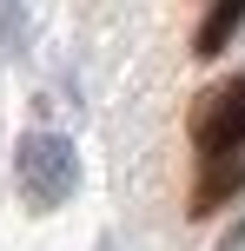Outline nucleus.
Instances as JSON below:
<instances>
[{"mask_svg":"<svg viewBox=\"0 0 245 251\" xmlns=\"http://www.w3.org/2000/svg\"><path fill=\"white\" fill-rule=\"evenodd\" d=\"M13 185H20V205L27 212H60L66 199L80 192V152L66 132H47V126H33V132H20V146H13Z\"/></svg>","mask_w":245,"mask_h":251,"instance_id":"obj_1","label":"nucleus"},{"mask_svg":"<svg viewBox=\"0 0 245 251\" xmlns=\"http://www.w3.org/2000/svg\"><path fill=\"white\" fill-rule=\"evenodd\" d=\"M192 146H199V165L245 152V73L219 79V86L199 100V113H192Z\"/></svg>","mask_w":245,"mask_h":251,"instance_id":"obj_2","label":"nucleus"},{"mask_svg":"<svg viewBox=\"0 0 245 251\" xmlns=\"http://www.w3.org/2000/svg\"><path fill=\"white\" fill-rule=\"evenodd\" d=\"M239 192H245V152L199 165V185H192V218H212L219 205H232Z\"/></svg>","mask_w":245,"mask_h":251,"instance_id":"obj_3","label":"nucleus"},{"mask_svg":"<svg viewBox=\"0 0 245 251\" xmlns=\"http://www.w3.org/2000/svg\"><path fill=\"white\" fill-rule=\"evenodd\" d=\"M239 26H245V0H212L206 20H199V33H192V53H199V60H219V53L232 47Z\"/></svg>","mask_w":245,"mask_h":251,"instance_id":"obj_4","label":"nucleus"},{"mask_svg":"<svg viewBox=\"0 0 245 251\" xmlns=\"http://www.w3.org/2000/svg\"><path fill=\"white\" fill-rule=\"evenodd\" d=\"M0 53H13V60L27 53V20L13 13V0H0Z\"/></svg>","mask_w":245,"mask_h":251,"instance_id":"obj_5","label":"nucleus"},{"mask_svg":"<svg viewBox=\"0 0 245 251\" xmlns=\"http://www.w3.org/2000/svg\"><path fill=\"white\" fill-rule=\"evenodd\" d=\"M100 251H113V238H100Z\"/></svg>","mask_w":245,"mask_h":251,"instance_id":"obj_6","label":"nucleus"}]
</instances>
